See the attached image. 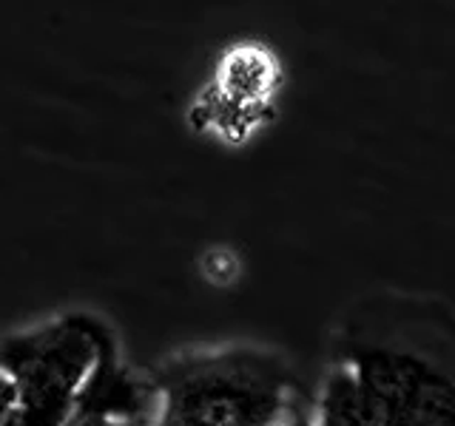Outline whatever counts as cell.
I'll return each mask as SVG.
<instances>
[{
  "mask_svg": "<svg viewBox=\"0 0 455 426\" xmlns=\"http://www.w3.org/2000/svg\"><path fill=\"white\" fill-rule=\"evenodd\" d=\"M0 426H18V401L12 381L0 373Z\"/></svg>",
  "mask_w": 455,
  "mask_h": 426,
  "instance_id": "5b68a950",
  "label": "cell"
},
{
  "mask_svg": "<svg viewBox=\"0 0 455 426\" xmlns=\"http://www.w3.org/2000/svg\"><path fill=\"white\" fill-rule=\"evenodd\" d=\"M282 426H316V423H313V418L307 415L305 409H296L293 415H291L288 421H284Z\"/></svg>",
  "mask_w": 455,
  "mask_h": 426,
  "instance_id": "8992f818",
  "label": "cell"
},
{
  "mask_svg": "<svg viewBox=\"0 0 455 426\" xmlns=\"http://www.w3.org/2000/svg\"><path fill=\"white\" fill-rule=\"evenodd\" d=\"M316 426H455V307L421 293L359 298L339 321Z\"/></svg>",
  "mask_w": 455,
  "mask_h": 426,
  "instance_id": "6da1fadb",
  "label": "cell"
},
{
  "mask_svg": "<svg viewBox=\"0 0 455 426\" xmlns=\"http://www.w3.org/2000/svg\"><path fill=\"white\" fill-rule=\"evenodd\" d=\"M117 341L92 312H60L0 338V373L14 387L18 426H68Z\"/></svg>",
  "mask_w": 455,
  "mask_h": 426,
  "instance_id": "3957f363",
  "label": "cell"
},
{
  "mask_svg": "<svg viewBox=\"0 0 455 426\" xmlns=\"http://www.w3.org/2000/svg\"><path fill=\"white\" fill-rule=\"evenodd\" d=\"M68 426H151V421L120 418V415H114V412H103V409H92L89 406V409H83Z\"/></svg>",
  "mask_w": 455,
  "mask_h": 426,
  "instance_id": "277c9868",
  "label": "cell"
},
{
  "mask_svg": "<svg viewBox=\"0 0 455 426\" xmlns=\"http://www.w3.org/2000/svg\"><path fill=\"white\" fill-rule=\"evenodd\" d=\"M151 426H282L296 409V383L279 352L231 344L171 359L154 373Z\"/></svg>",
  "mask_w": 455,
  "mask_h": 426,
  "instance_id": "7a4b0ae2",
  "label": "cell"
}]
</instances>
